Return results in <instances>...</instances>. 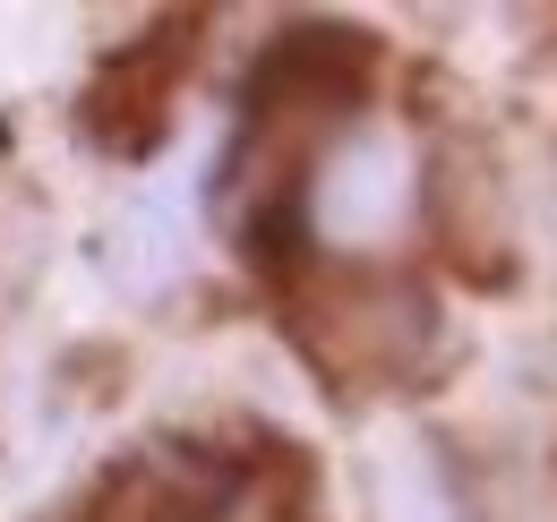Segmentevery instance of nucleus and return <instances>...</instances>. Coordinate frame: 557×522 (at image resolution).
<instances>
[{"instance_id":"nucleus-3","label":"nucleus","mask_w":557,"mask_h":522,"mask_svg":"<svg viewBox=\"0 0 557 522\" xmlns=\"http://www.w3.org/2000/svg\"><path fill=\"white\" fill-rule=\"evenodd\" d=\"M198 26L207 17H163L146 44H121L103 52L86 95H77V129L86 146L121 154V163H146L163 137H172V103H181V77L198 61Z\"/></svg>"},{"instance_id":"nucleus-2","label":"nucleus","mask_w":557,"mask_h":522,"mask_svg":"<svg viewBox=\"0 0 557 522\" xmlns=\"http://www.w3.org/2000/svg\"><path fill=\"white\" fill-rule=\"evenodd\" d=\"M420 214L437 258L455 265L472 291H506L515 283V206L497 181V154L481 129H437L429 137V172H420Z\"/></svg>"},{"instance_id":"nucleus-1","label":"nucleus","mask_w":557,"mask_h":522,"mask_svg":"<svg viewBox=\"0 0 557 522\" xmlns=\"http://www.w3.org/2000/svg\"><path fill=\"white\" fill-rule=\"evenodd\" d=\"M275 300H283V334L300 343V360L335 394L404 386L437 351V291L412 265L309 258L292 283H275Z\"/></svg>"}]
</instances>
